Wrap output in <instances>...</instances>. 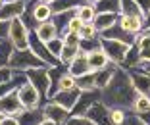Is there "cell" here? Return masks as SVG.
<instances>
[{
    "mask_svg": "<svg viewBox=\"0 0 150 125\" xmlns=\"http://www.w3.org/2000/svg\"><path fill=\"white\" fill-rule=\"evenodd\" d=\"M137 94L139 93L135 89V85H133L129 71L119 66L115 69L114 77H112V81L102 89V102L106 104L110 110L112 108H119V110L131 112Z\"/></svg>",
    "mask_w": 150,
    "mask_h": 125,
    "instance_id": "6da1fadb",
    "label": "cell"
},
{
    "mask_svg": "<svg viewBox=\"0 0 150 125\" xmlns=\"http://www.w3.org/2000/svg\"><path fill=\"white\" fill-rule=\"evenodd\" d=\"M13 71H27V69H35V67H48L42 60L33 52L31 48H13L12 58H10V66Z\"/></svg>",
    "mask_w": 150,
    "mask_h": 125,
    "instance_id": "7a4b0ae2",
    "label": "cell"
},
{
    "mask_svg": "<svg viewBox=\"0 0 150 125\" xmlns=\"http://www.w3.org/2000/svg\"><path fill=\"white\" fill-rule=\"evenodd\" d=\"M100 48L106 52V56L110 58V62L121 66V64L125 62V58H127V52H129L131 46L125 44V42H119V40L102 39V37H100Z\"/></svg>",
    "mask_w": 150,
    "mask_h": 125,
    "instance_id": "3957f363",
    "label": "cell"
},
{
    "mask_svg": "<svg viewBox=\"0 0 150 125\" xmlns=\"http://www.w3.org/2000/svg\"><path fill=\"white\" fill-rule=\"evenodd\" d=\"M29 35L31 31L23 25L21 18H16L10 21V35H8V40L13 44V48H29Z\"/></svg>",
    "mask_w": 150,
    "mask_h": 125,
    "instance_id": "277c9868",
    "label": "cell"
},
{
    "mask_svg": "<svg viewBox=\"0 0 150 125\" xmlns=\"http://www.w3.org/2000/svg\"><path fill=\"white\" fill-rule=\"evenodd\" d=\"M102 100V90L93 89V90H81L79 98L75 102V106L71 108V116H87L88 108H93L96 102Z\"/></svg>",
    "mask_w": 150,
    "mask_h": 125,
    "instance_id": "5b68a950",
    "label": "cell"
},
{
    "mask_svg": "<svg viewBox=\"0 0 150 125\" xmlns=\"http://www.w3.org/2000/svg\"><path fill=\"white\" fill-rule=\"evenodd\" d=\"M25 73H27V81L40 93L42 100H48V87H50L48 67H35V69H27Z\"/></svg>",
    "mask_w": 150,
    "mask_h": 125,
    "instance_id": "8992f818",
    "label": "cell"
},
{
    "mask_svg": "<svg viewBox=\"0 0 150 125\" xmlns=\"http://www.w3.org/2000/svg\"><path fill=\"white\" fill-rule=\"evenodd\" d=\"M29 48H31L48 67L50 66H58V64H60V60H58L56 56H52V52L48 50L46 42H42V40L35 35V31H31V35H29Z\"/></svg>",
    "mask_w": 150,
    "mask_h": 125,
    "instance_id": "52a82bcc",
    "label": "cell"
},
{
    "mask_svg": "<svg viewBox=\"0 0 150 125\" xmlns=\"http://www.w3.org/2000/svg\"><path fill=\"white\" fill-rule=\"evenodd\" d=\"M18 96H19V100H21L23 108H37V106H40V102H42L40 93L29 83V81H25V83L18 89Z\"/></svg>",
    "mask_w": 150,
    "mask_h": 125,
    "instance_id": "ba28073f",
    "label": "cell"
},
{
    "mask_svg": "<svg viewBox=\"0 0 150 125\" xmlns=\"http://www.w3.org/2000/svg\"><path fill=\"white\" fill-rule=\"evenodd\" d=\"M23 110V104L18 96V90H12V93L0 96V114L2 116H18Z\"/></svg>",
    "mask_w": 150,
    "mask_h": 125,
    "instance_id": "9c48e42d",
    "label": "cell"
},
{
    "mask_svg": "<svg viewBox=\"0 0 150 125\" xmlns=\"http://www.w3.org/2000/svg\"><path fill=\"white\" fill-rule=\"evenodd\" d=\"M42 110H44V117L50 119V121H54V123H58V125H64L71 116V112L67 110V108L56 104L54 100H48V102L42 106Z\"/></svg>",
    "mask_w": 150,
    "mask_h": 125,
    "instance_id": "30bf717a",
    "label": "cell"
},
{
    "mask_svg": "<svg viewBox=\"0 0 150 125\" xmlns=\"http://www.w3.org/2000/svg\"><path fill=\"white\" fill-rule=\"evenodd\" d=\"M102 39H112V40H119V42H125V44L133 46L135 42H137V37L139 35H133V33L125 31L123 27L119 25V21L115 23V25H112L110 29H106V31H102L100 33Z\"/></svg>",
    "mask_w": 150,
    "mask_h": 125,
    "instance_id": "8fae6325",
    "label": "cell"
},
{
    "mask_svg": "<svg viewBox=\"0 0 150 125\" xmlns=\"http://www.w3.org/2000/svg\"><path fill=\"white\" fill-rule=\"evenodd\" d=\"M27 8V0H6L0 6V19L4 21H12V19L19 18Z\"/></svg>",
    "mask_w": 150,
    "mask_h": 125,
    "instance_id": "7c38bea8",
    "label": "cell"
},
{
    "mask_svg": "<svg viewBox=\"0 0 150 125\" xmlns=\"http://www.w3.org/2000/svg\"><path fill=\"white\" fill-rule=\"evenodd\" d=\"M87 117L93 121L94 125H115L114 121H112V117H110V108L102 102V100L96 102L93 108H88Z\"/></svg>",
    "mask_w": 150,
    "mask_h": 125,
    "instance_id": "4fadbf2b",
    "label": "cell"
},
{
    "mask_svg": "<svg viewBox=\"0 0 150 125\" xmlns=\"http://www.w3.org/2000/svg\"><path fill=\"white\" fill-rule=\"evenodd\" d=\"M127 71L131 75V81H133V85H135V89H137V93L150 96V73L144 71V69H139V67L127 69Z\"/></svg>",
    "mask_w": 150,
    "mask_h": 125,
    "instance_id": "5bb4252c",
    "label": "cell"
},
{
    "mask_svg": "<svg viewBox=\"0 0 150 125\" xmlns=\"http://www.w3.org/2000/svg\"><path fill=\"white\" fill-rule=\"evenodd\" d=\"M19 125H39L44 119V110L40 106L37 108H23L21 112L16 116Z\"/></svg>",
    "mask_w": 150,
    "mask_h": 125,
    "instance_id": "9a60e30c",
    "label": "cell"
},
{
    "mask_svg": "<svg viewBox=\"0 0 150 125\" xmlns=\"http://www.w3.org/2000/svg\"><path fill=\"white\" fill-rule=\"evenodd\" d=\"M67 71H69L75 79L93 71V69H91V64H88V58H87V52H83V50H81V52L73 58V62L67 66Z\"/></svg>",
    "mask_w": 150,
    "mask_h": 125,
    "instance_id": "2e32d148",
    "label": "cell"
},
{
    "mask_svg": "<svg viewBox=\"0 0 150 125\" xmlns=\"http://www.w3.org/2000/svg\"><path fill=\"white\" fill-rule=\"evenodd\" d=\"M79 94H81V89L75 87V89H67V90H58L50 100H54L56 104L67 108V110L71 112V108L75 106V102H77V98H79Z\"/></svg>",
    "mask_w": 150,
    "mask_h": 125,
    "instance_id": "e0dca14e",
    "label": "cell"
},
{
    "mask_svg": "<svg viewBox=\"0 0 150 125\" xmlns=\"http://www.w3.org/2000/svg\"><path fill=\"white\" fill-rule=\"evenodd\" d=\"M133 114H137L146 125H150V96L148 94H137V98L131 108Z\"/></svg>",
    "mask_w": 150,
    "mask_h": 125,
    "instance_id": "ac0fdd59",
    "label": "cell"
},
{
    "mask_svg": "<svg viewBox=\"0 0 150 125\" xmlns=\"http://www.w3.org/2000/svg\"><path fill=\"white\" fill-rule=\"evenodd\" d=\"M135 46H137V62H139V67H144L146 64H150V39L144 35V33H141V35L137 37Z\"/></svg>",
    "mask_w": 150,
    "mask_h": 125,
    "instance_id": "d6986e66",
    "label": "cell"
},
{
    "mask_svg": "<svg viewBox=\"0 0 150 125\" xmlns=\"http://www.w3.org/2000/svg\"><path fill=\"white\" fill-rule=\"evenodd\" d=\"M117 21H119V13L96 12V16H94V19H93V25L96 27L98 33H102V31H106V29H110L112 25H115Z\"/></svg>",
    "mask_w": 150,
    "mask_h": 125,
    "instance_id": "ffe728a7",
    "label": "cell"
},
{
    "mask_svg": "<svg viewBox=\"0 0 150 125\" xmlns=\"http://www.w3.org/2000/svg\"><path fill=\"white\" fill-rule=\"evenodd\" d=\"M75 16H77V8L67 10V12H62V13H54L52 16V21H54V25H56L60 37H64L67 33V25H69V21L75 18Z\"/></svg>",
    "mask_w": 150,
    "mask_h": 125,
    "instance_id": "44dd1931",
    "label": "cell"
},
{
    "mask_svg": "<svg viewBox=\"0 0 150 125\" xmlns=\"http://www.w3.org/2000/svg\"><path fill=\"white\" fill-rule=\"evenodd\" d=\"M87 58H88V64H91V69H93V71L104 69V67L110 64V58L106 56V52H104L102 48H96V50L87 52Z\"/></svg>",
    "mask_w": 150,
    "mask_h": 125,
    "instance_id": "7402d4cb",
    "label": "cell"
},
{
    "mask_svg": "<svg viewBox=\"0 0 150 125\" xmlns=\"http://www.w3.org/2000/svg\"><path fill=\"white\" fill-rule=\"evenodd\" d=\"M117 64H114V62H110L104 69H98V71H94V79H96V89H104V87L108 85L112 81V77H114V73H115V69H117Z\"/></svg>",
    "mask_w": 150,
    "mask_h": 125,
    "instance_id": "603a6c76",
    "label": "cell"
},
{
    "mask_svg": "<svg viewBox=\"0 0 150 125\" xmlns=\"http://www.w3.org/2000/svg\"><path fill=\"white\" fill-rule=\"evenodd\" d=\"M35 35L39 37L42 42H50L52 39L60 37V35H58V29H56V25H54L52 19H50V21H44V23H39V27L35 29Z\"/></svg>",
    "mask_w": 150,
    "mask_h": 125,
    "instance_id": "cb8c5ba5",
    "label": "cell"
},
{
    "mask_svg": "<svg viewBox=\"0 0 150 125\" xmlns=\"http://www.w3.org/2000/svg\"><path fill=\"white\" fill-rule=\"evenodd\" d=\"M119 25L133 35H141L144 29V21L139 18H131V16H119Z\"/></svg>",
    "mask_w": 150,
    "mask_h": 125,
    "instance_id": "d4e9b609",
    "label": "cell"
},
{
    "mask_svg": "<svg viewBox=\"0 0 150 125\" xmlns=\"http://www.w3.org/2000/svg\"><path fill=\"white\" fill-rule=\"evenodd\" d=\"M119 16H131V18H139L144 21L146 16L141 10V6L135 2V0H121V10H119Z\"/></svg>",
    "mask_w": 150,
    "mask_h": 125,
    "instance_id": "484cf974",
    "label": "cell"
},
{
    "mask_svg": "<svg viewBox=\"0 0 150 125\" xmlns=\"http://www.w3.org/2000/svg\"><path fill=\"white\" fill-rule=\"evenodd\" d=\"M33 16H35V19L39 23H44V21H50L52 19L54 12L50 8V4H42L39 0H33Z\"/></svg>",
    "mask_w": 150,
    "mask_h": 125,
    "instance_id": "4316f807",
    "label": "cell"
},
{
    "mask_svg": "<svg viewBox=\"0 0 150 125\" xmlns=\"http://www.w3.org/2000/svg\"><path fill=\"white\" fill-rule=\"evenodd\" d=\"M81 4H85V0H54L50 4V8H52L54 13H62V12H67V10L79 8Z\"/></svg>",
    "mask_w": 150,
    "mask_h": 125,
    "instance_id": "83f0119b",
    "label": "cell"
},
{
    "mask_svg": "<svg viewBox=\"0 0 150 125\" xmlns=\"http://www.w3.org/2000/svg\"><path fill=\"white\" fill-rule=\"evenodd\" d=\"M13 52V44L8 39L0 40V67H8L10 66V58Z\"/></svg>",
    "mask_w": 150,
    "mask_h": 125,
    "instance_id": "f1b7e54d",
    "label": "cell"
},
{
    "mask_svg": "<svg viewBox=\"0 0 150 125\" xmlns=\"http://www.w3.org/2000/svg\"><path fill=\"white\" fill-rule=\"evenodd\" d=\"M96 12H112V13H119L121 10V0H98L94 4Z\"/></svg>",
    "mask_w": 150,
    "mask_h": 125,
    "instance_id": "f546056e",
    "label": "cell"
},
{
    "mask_svg": "<svg viewBox=\"0 0 150 125\" xmlns=\"http://www.w3.org/2000/svg\"><path fill=\"white\" fill-rule=\"evenodd\" d=\"M77 16L83 19V23H93L94 16H96V8H94V4L85 2V4H81L79 8H77Z\"/></svg>",
    "mask_w": 150,
    "mask_h": 125,
    "instance_id": "4dcf8cb0",
    "label": "cell"
},
{
    "mask_svg": "<svg viewBox=\"0 0 150 125\" xmlns=\"http://www.w3.org/2000/svg\"><path fill=\"white\" fill-rule=\"evenodd\" d=\"M75 85H77V89L81 90H93L96 89V79H94V71L87 73V75H81L75 79Z\"/></svg>",
    "mask_w": 150,
    "mask_h": 125,
    "instance_id": "1f68e13d",
    "label": "cell"
},
{
    "mask_svg": "<svg viewBox=\"0 0 150 125\" xmlns=\"http://www.w3.org/2000/svg\"><path fill=\"white\" fill-rule=\"evenodd\" d=\"M81 52L79 46H69V44H64L62 48V54H60V64H64V66H69L71 62H73V58L77 56V54Z\"/></svg>",
    "mask_w": 150,
    "mask_h": 125,
    "instance_id": "d6a6232c",
    "label": "cell"
},
{
    "mask_svg": "<svg viewBox=\"0 0 150 125\" xmlns=\"http://www.w3.org/2000/svg\"><path fill=\"white\" fill-rule=\"evenodd\" d=\"M79 35H81V40H100V33L96 31V27L93 23H85Z\"/></svg>",
    "mask_w": 150,
    "mask_h": 125,
    "instance_id": "836d02e7",
    "label": "cell"
},
{
    "mask_svg": "<svg viewBox=\"0 0 150 125\" xmlns=\"http://www.w3.org/2000/svg\"><path fill=\"white\" fill-rule=\"evenodd\" d=\"M46 46H48V50L52 52V56L60 58V54H62V48H64V39H62V37H56V39H52L50 42H46Z\"/></svg>",
    "mask_w": 150,
    "mask_h": 125,
    "instance_id": "e575fe53",
    "label": "cell"
},
{
    "mask_svg": "<svg viewBox=\"0 0 150 125\" xmlns=\"http://www.w3.org/2000/svg\"><path fill=\"white\" fill-rule=\"evenodd\" d=\"M110 117L115 125H125V117H127V112L125 110H119V108H112L110 110Z\"/></svg>",
    "mask_w": 150,
    "mask_h": 125,
    "instance_id": "d590c367",
    "label": "cell"
},
{
    "mask_svg": "<svg viewBox=\"0 0 150 125\" xmlns=\"http://www.w3.org/2000/svg\"><path fill=\"white\" fill-rule=\"evenodd\" d=\"M75 77L71 75L69 71H66L62 75V79H60V90H67V89H75Z\"/></svg>",
    "mask_w": 150,
    "mask_h": 125,
    "instance_id": "8d00e7d4",
    "label": "cell"
},
{
    "mask_svg": "<svg viewBox=\"0 0 150 125\" xmlns=\"http://www.w3.org/2000/svg\"><path fill=\"white\" fill-rule=\"evenodd\" d=\"M62 39H64V44H69V46H79V48H81V35H79V33L67 31L66 35L62 37Z\"/></svg>",
    "mask_w": 150,
    "mask_h": 125,
    "instance_id": "74e56055",
    "label": "cell"
},
{
    "mask_svg": "<svg viewBox=\"0 0 150 125\" xmlns=\"http://www.w3.org/2000/svg\"><path fill=\"white\" fill-rule=\"evenodd\" d=\"M64 125H94L87 116H69V119Z\"/></svg>",
    "mask_w": 150,
    "mask_h": 125,
    "instance_id": "f35d334b",
    "label": "cell"
},
{
    "mask_svg": "<svg viewBox=\"0 0 150 125\" xmlns=\"http://www.w3.org/2000/svg\"><path fill=\"white\" fill-rule=\"evenodd\" d=\"M83 25H85V23H83V19H81L79 16H75V18H73V19H71V21H69V25H67V31L79 33L81 29H83Z\"/></svg>",
    "mask_w": 150,
    "mask_h": 125,
    "instance_id": "ab89813d",
    "label": "cell"
},
{
    "mask_svg": "<svg viewBox=\"0 0 150 125\" xmlns=\"http://www.w3.org/2000/svg\"><path fill=\"white\" fill-rule=\"evenodd\" d=\"M125 125H146V123L137 116V114L127 112V117H125Z\"/></svg>",
    "mask_w": 150,
    "mask_h": 125,
    "instance_id": "60d3db41",
    "label": "cell"
},
{
    "mask_svg": "<svg viewBox=\"0 0 150 125\" xmlns=\"http://www.w3.org/2000/svg\"><path fill=\"white\" fill-rule=\"evenodd\" d=\"M10 35V21L0 19V40H6Z\"/></svg>",
    "mask_w": 150,
    "mask_h": 125,
    "instance_id": "b9f144b4",
    "label": "cell"
},
{
    "mask_svg": "<svg viewBox=\"0 0 150 125\" xmlns=\"http://www.w3.org/2000/svg\"><path fill=\"white\" fill-rule=\"evenodd\" d=\"M12 77H13V69L12 67H0V83L10 81Z\"/></svg>",
    "mask_w": 150,
    "mask_h": 125,
    "instance_id": "7bdbcfd3",
    "label": "cell"
},
{
    "mask_svg": "<svg viewBox=\"0 0 150 125\" xmlns=\"http://www.w3.org/2000/svg\"><path fill=\"white\" fill-rule=\"evenodd\" d=\"M0 125H19V121L16 119L13 116H4L2 121H0Z\"/></svg>",
    "mask_w": 150,
    "mask_h": 125,
    "instance_id": "ee69618b",
    "label": "cell"
},
{
    "mask_svg": "<svg viewBox=\"0 0 150 125\" xmlns=\"http://www.w3.org/2000/svg\"><path fill=\"white\" fill-rule=\"evenodd\" d=\"M135 2H137V4L141 6V10L144 12V16L150 12V0H135Z\"/></svg>",
    "mask_w": 150,
    "mask_h": 125,
    "instance_id": "f6af8a7d",
    "label": "cell"
},
{
    "mask_svg": "<svg viewBox=\"0 0 150 125\" xmlns=\"http://www.w3.org/2000/svg\"><path fill=\"white\" fill-rule=\"evenodd\" d=\"M39 125H58V123H54V121H50V119H46V117H44V119L40 121Z\"/></svg>",
    "mask_w": 150,
    "mask_h": 125,
    "instance_id": "bcb514c9",
    "label": "cell"
},
{
    "mask_svg": "<svg viewBox=\"0 0 150 125\" xmlns=\"http://www.w3.org/2000/svg\"><path fill=\"white\" fill-rule=\"evenodd\" d=\"M142 33H144V35H146V37H148V39H150V25H146L144 29H142Z\"/></svg>",
    "mask_w": 150,
    "mask_h": 125,
    "instance_id": "7dc6e473",
    "label": "cell"
},
{
    "mask_svg": "<svg viewBox=\"0 0 150 125\" xmlns=\"http://www.w3.org/2000/svg\"><path fill=\"white\" fill-rule=\"evenodd\" d=\"M146 25H150V12L146 13V19H144V27H146Z\"/></svg>",
    "mask_w": 150,
    "mask_h": 125,
    "instance_id": "c3c4849f",
    "label": "cell"
},
{
    "mask_svg": "<svg viewBox=\"0 0 150 125\" xmlns=\"http://www.w3.org/2000/svg\"><path fill=\"white\" fill-rule=\"evenodd\" d=\"M139 69H144V71H148V73H150V64H146L144 67H139Z\"/></svg>",
    "mask_w": 150,
    "mask_h": 125,
    "instance_id": "681fc988",
    "label": "cell"
},
{
    "mask_svg": "<svg viewBox=\"0 0 150 125\" xmlns=\"http://www.w3.org/2000/svg\"><path fill=\"white\" fill-rule=\"evenodd\" d=\"M39 2H42V4H52L54 0H39Z\"/></svg>",
    "mask_w": 150,
    "mask_h": 125,
    "instance_id": "f907efd6",
    "label": "cell"
},
{
    "mask_svg": "<svg viewBox=\"0 0 150 125\" xmlns=\"http://www.w3.org/2000/svg\"><path fill=\"white\" fill-rule=\"evenodd\" d=\"M85 2H88V4H96L98 0H85Z\"/></svg>",
    "mask_w": 150,
    "mask_h": 125,
    "instance_id": "816d5d0a",
    "label": "cell"
},
{
    "mask_svg": "<svg viewBox=\"0 0 150 125\" xmlns=\"http://www.w3.org/2000/svg\"><path fill=\"white\" fill-rule=\"evenodd\" d=\"M4 2H6V0H0V6H2V4H4Z\"/></svg>",
    "mask_w": 150,
    "mask_h": 125,
    "instance_id": "f5cc1de1",
    "label": "cell"
},
{
    "mask_svg": "<svg viewBox=\"0 0 150 125\" xmlns=\"http://www.w3.org/2000/svg\"><path fill=\"white\" fill-rule=\"evenodd\" d=\"M2 117H4V116H2V114H0V121H2Z\"/></svg>",
    "mask_w": 150,
    "mask_h": 125,
    "instance_id": "db71d44e",
    "label": "cell"
}]
</instances>
